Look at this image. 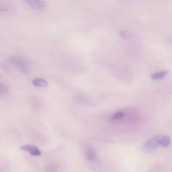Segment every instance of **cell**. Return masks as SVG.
<instances>
[{"mask_svg": "<svg viewBox=\"0 0 172 172\" xmlns=\"http://www.w3.org/2000/svg\"><path fill=\"white\" fill-rule=\"evenodd\" d=\"M171 143V139L167 135H157L149 139L143 145V150L146 152H152L161 146L167 147Z\"/></svg>", "mask_w": 172, "mask_h": 172, "instance_id": "obj_1", "label": "cell"}, {"mask_svg": "<svg viewBox=\"0 0 172 172\" xmlns=\"http://www.w3.org/2000/svg\"><path fill=\"white\" fill-rule=\"evenodd\" d=\"M11 63L16 67L24 73H28L30 71V67L28 63L24 59L20 57H12L10 59Z\"/></svg>", "mask_w": 172, "mask_h": 172, "instance_id": "obj_2", "label": "cell"}, {"mask_svg": "<svg viewBox=\"0 0 172 172\" xmlns=\"http://www.w3.org/2000/svg\"><path fill=\"white\" fill-rule=\"evenodd\" d=\"M20 149L26 151L34 157H39L41 155V150L37 147L32 145H24L20 147Z\"/></svg>", "mask_w": 172, "mask_h": 172, "instance_id": "obj_3", "label": "cell"}, {"mask_svg": "<svg viewBox=\"0 0 172 172\" xmlns=\"http://www.w3.org/2000/svg\"><path fill=\"white\" fill-rule=\"evenodd\" d=\"M27 3L32 8L41 9L47 6V3L43 0H29L27 1Z\"/></svg>", "mask_w": 172, "mask_h": 172, "instance_id": "obj_4", "label": "cell"}, {"mask_svg": "<svg viewBox=\"0 0 172 172\" xmlns=\"http://www.w3.org/2000/svg\"><path fill=\"white\" fill-rule=\"evenodd\" d=\"M32 83L36 87H41V88H44L47 87L49 85V82L47 80L42 79V78H35L32 80Z\"/></svg>", "mask_w": 172, "mask_h": 172, "instance_id": "obj_5", "label": "cell"}, {"mask_svg": "<svg viewBox=\"0 0 172 172\" xmlns=\"http://www.w3.org/2000/svg\"><path fill=\"white\" fill-rule=\"evenodd\" d=\"M85 156L89 161H93L97 157V153L92 147H87L85 150Z\"/></svg>", "mask_w": 172, "mask_h": 172, "instance_id": "obj_6", "label": "cell"}, {"mask_svg": "<svg viewBox=\"0 0 172 172\" xmlns=\"http://www.w3.org/2000/svg\"><path fill=\"white\" fill-rule=\"evenodd\" d=\"M167 71H159V72H156L154 73L151 74V79L153 80H157V79H161L162 78H163L164 77H165L167 74Z\"/></svg>", "mask_w": 172, "mask_h": 172, "instance_id": "obj_7", "label": "cell"}, {"mask_svg": "<svg viewBox=\"0 0 172 172\" xmlns=\"http://www.w3.org/2000/svg\"><path fill=\"white\" fill-rule=\"evenodd\" d=\"M125 117V113L122 111H118L114 113L110 118V120L111 121H116V120H121Z\"/></svg>", "mask_w": 172, "mask_h": 172, "instance_id": "obj_8", "label": "cell"}, {"mask_svg": "<svg viewBox=\"0 0 172 172\" xmlns=\"http://www.w3.org/2000/svg\"><path fill=\"white\" fill-rule=\"evenodd\" d=\"M9 92V89L4 83H0V95H6Z\"/></svg>", "mask_w": 172, "mask_h": 172, "instance_id": "obj_9", "label": "cell"}]
</instances>
